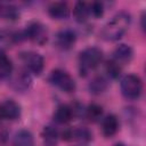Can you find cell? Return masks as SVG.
<instances>
[{
    "label": "cell",
    "mask_w": 146,
    "mask_h": 146,
    "mask_svg": "<svg viewBox=\"0 0 146 146\" xmlns=\"http://www.w3.org/2000/svg\"><path fill=\"white\" fill-rule=\"evenodd\" d=\"M130 22H131V17L127 11L117 13L116 15H114L112 17L111 21H108L104 25V27L100 32L102 38L106 41L119 40L128 31Z\"/></svg>",
    "instance_id": "obj_1"
},
{
    "label": "cell",
    "mask_w": 146,
    "mask_h": 146,
    "mask_svg": "<svg viewBox=\"0 0 146 146\" xmlns=\"http://www.w3.org/2000/svg\"><path fill=\"white\" fill-rule=\"evenodd\" d=\"M103 59V51L97 47H89L82 50L79 55L80 75L84 76L90 71L95 70Z\"/></svg>",
    "instance_id": "obj_2"
},
{
    "label": "cell",
    "mask_w": 146,
    "mask_h": 146,
    "mask_svg": "<svg viewBox=\"0 0 146 146\" xmlns=\"http://www.w3.org/2000/svg\"><path fill=\"white\" fill-rule=\"evenodd\" d=\"M120 87L123 96L129 99L139 98L143 91L141 79L136 74H127L125 76H123L121 80Z\"/></svg>",
    "instance_id": "obj_3"
},
{
    "label": "cell",
    "mask_w": 146,
    "mask_h": 146,
    "mask_svg": "<svg viewBox=\"0 0 146 146\" xmlns=\"http://www.w3.org/2000/svg\"><path fill=\"white\" fill-rule=\"evenodd\" d=\"M49 80L54 86H56L58 89H60L62 91L67 92V94L73 92L76 88L75 81L71 76V74L64 70H60V68L52 70L50 73Z\"/></svg>",
    "instance_id": "obj_4"
},
{
    "label": "cell",
    "mask_w": 146,
    "mask_h": 146,
    "mask_svg": "<svg viewBox=\"0 0 146 146\" xmlns=\"http://www.w3.org/2000/svg\"><path fill=\"white\" fill-rule=\"evenodd\" d=\"M19 58H21L22 63L25 65L27 72H31L35 75H39L43 71L44 59L36 51H32V50L23 51L19 54Z\"/></svg>",
    "instance_id": "obj_5"
},
{
    "label": "cell",
    "mask_w": 146,
    "mask_h": 146,
    "mask_svg": "<svg viewBox=\"0 0 146 146\" xmlns=\"http://www.w3.org/2000/svg\"><path fill=\"white\" fill-rule=\"evenodd\" d=\"M24 33V36L25 39H29L31 40L32 42L39 44V46H42L47 42L48 40V31H47V27L41 24L40 22H32L30 23L25 31L23 32Z\"/></svg>",
    "instance_id": "obj_6"
},
{
    "label": "cell",
    "mask_w": 146,
    "mask_h": 146,
    "mask_svg": "<svg viewBox=\"0 0 146 146\" xmlns=\"http://www.w3.org/2000/svg\"><path fill=\"white\" fill-rule=\"evenodd\" d=\"M21 115V106L13 99H6L0 104L1 120H16Z\"/></svg>",
    "instance_id": "obj_7"
},
{
    "label": "cell",
    "mask_w": 146,
    "mask_h": 146,
    "mask_svg": "<svg viewBox=\"0 0 146 146\" xmlns=\"http://www.w3.org/2000/svg\"><path fill=\"white\" fill-rule=\"evenodd\" d=\"M63 139L70 140V141H79V143H88L92 139V133L87 128H73L67 129L63 132Z\"/></svg>",
    "instance_id": "obj_8"
},
{
    "label": "cell",
    "mask_w": 146,
    "mask_h": 146,
    "mask_svg": "<svg viewBox=\"0 0 146 146\" xmlns=\"http://www.w3.org/2000/svg\"><path fill=\"white\" fill-rule=\"evenodd\" d=\"M75 41H76V34L71 29H65V30L59 31L55 38L56 46L63 50L71 49L74 46Z\"/></svg>",
    "instance_id": "obj_9"
},
{
    "label": "cell",
    "mask_w": 146,
    "mask_h": 146,
    "mask_svg": "<svg viewBox=\"0 0 146 146\" xmlns=\"http://www.w3.org/2000/svg\"><path fill=\"white\" fill-rule=\"evenodd\" d=\"M132 56H133V50H132V48H131L129 44L121 43V44H119V46L114 49L112 60H113L114 63H116L119 66H122V65L128 64V63L132 59Z\"/></svg>",
    "instance_id": "obj_10"
},
{
    "label": "cell",
    "mask_w": 146,
    "mask_h": 146,
    "mask_svg": "<svg viewBox=\"0 0 146 146\" xmlns=\"http://www.w3.org/2000/svg\"><path fill=\"white\" fill-rule=\"evenodd\" d=\"M32 84V78L26 70L19 71L11 80V87L16 91H26Z\"/></svg>",
    "instance_id": "obj_11"
},
{
    "label": "cell",
    "mask_w": 146,
    "mask_h": 146,
    "mask_svg": "<svg viewBox=\"0 0 146 146\" xmlns=\"http://www.w3.org/2000/svg\"><path fill=\"white\" fill-rule=\"evenodd\" d=\"M48 14L54 19H65L70 16V8L66 2L56 1L49 5Z\"/></svg>",
    "instance_id": "obj_12"
},
{
    "label": "cell",
    "mask_w": 146,
    "mask_h": 146,
    "mask_svg": "<svg viewBox=\"0 0 146 146\" xmlns=\"http://www.w3.org/2000/svg\"><path fill=\"white\" fill-rule=\"evenodd\" d=\"M119 130V120L114 114H108L103 119L102 131L105 137L114 136Z\"/></svg>",
    "instance_id": "obj_13"
},
{
    "label": "cell",
    "mask_w": 146,
    "mask_h": 146,
    "mask_svg": "<svg viewBox=\"0 0 146 146\" xmlns=\"http://www.w3.org/2000/svg\"><path fill=\"white\" fill-rule=\"evenodd\" d=\"M73 116H74V110L66 104L59 105L56 108L55 114H54L55 121L57 123H62V124H65V123H68L70 121H72Z\"/></svg>",
    "instance_id": "obj_14"
},
{
    "label": "cell",
    "mask_w": 146,
    "mask_h": 146,
    "mask_svg": "<svg viewBox=\"0 0 146 146\" xmlns=\"http://www.w3.org/2000/svg\"><path fill=\"white\" fill-rule=\"evenodd\" d=\"M25 39L23 32H11V31H1L0 32V46L2 47H11V44Z\"/></svg>",
    "instance_id": "obj_15"
},
{
    "label": "cell",
    "mask_w": 146,
    "mask_h": 146,
    "mask_svg": "<svg viewBox=\"0 0 146 146\" xmlns=\"http://www.w3.org/2000/svg\"><path fill=\"white\" fill-rule=\"evenodd\" d=\"M13 146H34L33 135L29 130H19L14 137Z\"/></svg>",
    "instance_id": "obj_16"
},
{
    "label": "cell",
    "mask_w": 146,
    "mask_h": 146,
    "mask_svg": "<svg viewBox=\"0 0 146 146\" xmlns=\"http://www.w3.org/2000/svg\"><path fill=\"white\" fill-rule=\"evenodd\" d=\"M19 17V11L16 6L7 2H0V18L16 21Z\"/></svg>",
    "instance_id": "obj_17"
},
{
    "label": "cell",
    "mask_w": 146,
    "mask_h": 146,
    "mask_svg": "<svg viewBox=\"0 0 146 146\" xmlns=\"http://www.w3.org/2000/svg\"><path fill=\"white\" fill-rule=\"evenodd\" d=\"M73 15L78 22H86L90 16V5L84 1H78L74 6Z\"/></svg>",
    "instance_id": "obj_18"
},
{
    "label": "cell",
    "mask_w": 146,
    "mask_h": 146,
    "mask_svg": "<svg viewBox=\"0 0 146 146\" xmlns=\"http://www.w3.org/2000/svg\"><path fill=\"white\" fill-rule=\"evenodd\" d=\"M42 139L46 146H56L58 141V131L52 125H47L42 130Z\"/></svg>",
    "instance_id": "obj_19"
},
{
    "label": "cell",
    "mask_w": 146,
    "mask_h": 146,
    "mask_svg": "<svg viewBox=\"0 0 146 146\" xmlns=\"http://www.w3.org/2000/svg\"><path fill=\"white\" fill-rule=\"evenodd\" d=\"M13 73V63L10 58L0 50V80L7 79Z\"/></svg>",
    "instance_id": "obj_20"
},
{
    "label": "cell",
    "mask_w": 146,
    "mask_h": 146,
    "mask_svg": "<svg viewBox=\"0 0 146 146\" xmlns=\"http://www.w3.org/2000/svg\"><path fill=\"white\" fill-rule=\"evenodd\" d=\"M106 88H107V81L103 76H96L89 83L90 92L95 94V95H99V94L104 92L106 90Z\"/></svg>",
    "instance_id": "obj_21"
},
{
    "label": "cell",
    "mask_w": 146,
    "mask_h": 146,
    "mask_svg": "<svg viewBox=\"0 0 146 146\" xmlns=\"http://www.w3.org/2000/svg\"><path fill=\"white\" fill-rule=\"evenodd\" d=\"M86 115L90 121H98L103 116V107L98 104H90L86 110Z\"/></svg>",
    "instance_id": "obj_22"
},
{
    "label": "cell",
    "mask_w": 146,
    "mask_h": 146,
    "mask_svg": "<svg viewBox=\"0 0 146 146\" xmlns=\"http://www.w3.org/2000/svg\"><path fill=\"white\" fill-rule=\"evenodd\" d=\"M106 72L108 73V75H110L111 78L115 79V78L119 76V74H120V72H121V66H119L116 63H114V62L111 59V60H108L107 64H106Z\"/></svg>",
    "instance_id": "obj_23"
},
{
    "label": "cell",
    "mask_w": 146,
    "mask_h": 146,
    "mask_svg": "<svg viewBox=\"0 0 146 146\" xmlns=\"http://www.w3.org/2000/svg\"><path fill=\"white\" fill-rule=\"evenodd\" d=\"M90 14L94 17H100L104 14V5L102 2H92L90 3Z\"/></svg>",
    "instance_id": "obj_24"
},
{
    "label": "cell",
    "mask_w": 146,
    "mask_h": 146,
    "mask_svg": "<svg viewBox=\"0 0 146 146\" xmlns=\"http://www.w3.org/2000/svg\"><path fill=\"white\" fill-rule=\"evenodd\" d=\"M114 146H124V145H122V144H116V145H114Z\"/></svg>",
    "instance_id": "obj_25"
}]
</instances>
